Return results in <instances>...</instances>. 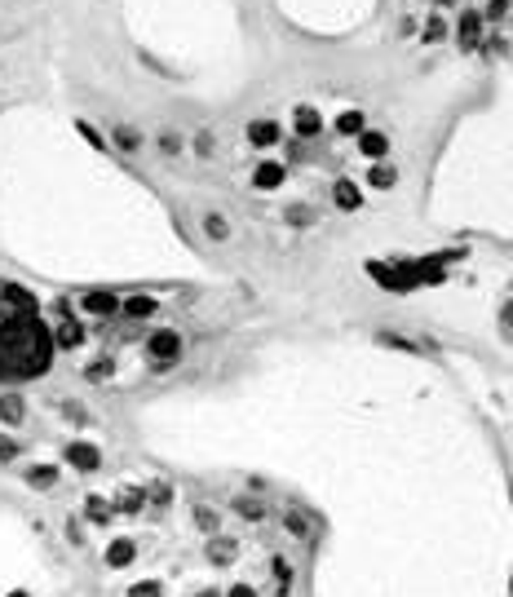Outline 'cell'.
<instances>
[{
	"label": "cell",
	"instance_id": "obj_1",
	"mask_svg": "<svg viewBox=\"0 0 513 597\" xmlns=\"http://www.w3.org/2000/svg\"><path fill=\"white\" fill-rule=\"evenodd\" d=\"M147 354H151L155 367H173L181 359V337L173 332V327H159V332H151V341H147Z\"/></svg>",
	"mask_w": 513,
	"mask_h": 597
},
{
	"label": "cell",
	"instance_id": "obj_2",
	"mask_svg": "<svg viewBox=\"0 0 513 597\" xmlns=\"http://www.w3.org/2000/svg\"><path fill=\"white\" fill-rule=\"evenodd\" d=\"M482 31H487V14H482V9H465V14H460V23H456L460 49H465V53L482 49Z\"/></svg>",
	"mask_w": 513,
	"mask_h": 597
},
{
	"label": "cell",
	"instance_id": "obj_3",
	"mask_svg": "<svg viewBox=\"0 0 513 597\" xmlns=\"http://www.w3.org/2000/svg\"><path fill=\"white\" fill-rule=\"evenodd\" d=\"M80 310L93 315V319H111V315H120V301L111 292H85L80 297Z\"/></svg>",
	"mask_w": 513,
	"mask_h": 597
},
{
	"label": "cell",
	"instance_id": "obj_4",
	"mask_svg": "<svg viewBox=\"0 0 513 597\" xmlns=\"http://www.w3.org/2000/svg\"><path fill=\"white\" fill-rule=\"evenodd\" d=\"M279 137H283V129L275 125V120H253V125H248V142H253V147H275Z\"/></svg>",
	"mask_w": 513,
	"mask_h": 597
},
{
	"label": "cell",
	"instance_id": "obj_5",
	"mask_svg": "<svg viewBox=\"0 0 513 597\" xmlns=\"http://www.w3.org/2000/svg\"><path fill=\"white\" fill-rule=\"evenodd\" d=\"M292 125H297L301 137H319V133H323V120H319L314 107H297V111H292Z\"/></svg>",
	"mask_w": 513,
	"mask_h": 597
},
{
	"label": "cell",
	"instance_id": "obj_6",
	"mask_svg": "<svg viewBox=\"0 0 513 597\" xmlns=\"http://www.w3.org/2000/svg\"><path fill=\"white\" fill-rule=\"evenodd\" d=\"M359 151H363L367 159H381V155L389 151V137L376 133V129H363V133H359Z\"/></svg>",
	"mask_w": 513,
	"mask_h": 597
},
{
	"label": "cell",
	"instance_id": "obj_7",
	"mask_svg": "<svg viewBox=\"0 0 513 597\" xmlns=\"http://www.w3.org/2000/svg\"><path fill=\"white\" fill-rule=\"evenodd\" d=\"M67 460H71L75 469H85V473H89V469H97L102 456H97V447H89V443H71V447H67Z\"/></svg>",
	"mask_w": 513,
	"mask_h": 597
},
{
	"label": "cell",
	"instance_id": "obj_8",
	"mask_svg": "<svg viewBox=\"0 0 513 597\" xmlns=\"http://www.w3.org/2000/svg\"><path fill=\"white\" fill-rule=\"evenodd\" d=\"M332 199L341 204V208H345V213H354V208H359V204H363V195H359V186H354V181H345V177H337V186H332Z\"/></svg>",
	"mask_w": 513,
	"mask_h": 597
},
{
	"label": "cell",
	"instance_id": "obj_9",
	"mask_svg": "<svg viewBox=\"0 0 513 597\" xmlns=\"http://www.w3.org/2000/svg\"><path fill=\"white\" fill-rule=\"evenodd\" d=\"M283 177H288V169H283V164H261V169L253 173V181H257L261 191H275Z\"/></svg>",
	"mask_w": 513,
	"mask_h": 597
},
{
	"label": "cell",
	"instance_id": "obj_10",
	"mask_svg": "<svg viewBox=\"0 0 513 597\" xmlns=\"http://www.w3.org/2000/svg\"><path fill=\"white\" fill-rule=\"evenodd\" d=\"M120 310H125V319H151V315L159 310V305H155L151 297H133V301L120 305Z\"/></svg>",
	"mask_w": 513,
	"mask_h": 597
},
{
	"label": "cell",
	"instance_id": "obj_11",
	"mask_svg": "<svg viewBox=\"0 0 513 597\" xmlns=\"http://www.w3.org/2000/svg\"><path fill=\"white\" fill-rule=\"evenodd\" d=\"M80 341H85V327H80L75 319H63V327H58V345H63V349H75Z\"/></svg>",
	"mask_w": 513,
	"mask_h": 597
},
{
	"label": "cell",
	"instance_id": "obj_12",
	"mask_svg": "<svg viewBox=\"0 0 513 597\" xmlns=\"http://www.w3.org/2000/svg\"><path fill=\"white\" fill-rule=\"evenodd\" d=\"M337 133L359 137V133H363V115H359V111H341V115H337Z\"/></svg>",
	"mask_w": 513,
	"mask_h": 597
},
{
	"label": "cell",
	"instance_id": "obj_13",
	"mask_svg": "<svg viewBox=\"0 0 513 597\" xmlns=\"http://www.w3.org/2000/svg\"><path fill=\"white\" fill-rule=\"evenodd\" d=\"M367 181H372V186H376V191H389V186H394V169H389V164L381 159V164H376V169H367Z\"/></svg>",
	"mask_w": 513,
	"mask_h": 597
},
{
	"label": "cell",
	"instance_id": "obj_14",
	"mask_svg": "<svg viewBox=\"0 0 513 597\" xmlns=\"http://www.w3.org/2000/svg\"><path fill=\"white\" fill-rule=\"evenodd\" d=\"M115 509H120V513H137V509H142V491H137V487L120 491V496H115Z\"/></svg>",
	"mask_w": 513,
	"mask_h": 597
},
{
	"label": "cell",
	"instance_id": "obj_15",
	"mask_svg": "<svg viewBox=\"0 0 513 597\" xmlns=\"http://www.w3.org/2000/svg\"><path fill=\"white\" fill-rule=\"evenodd\" d=\"M203 231H208V239H231V226H226V217H217V213L203 217Z\"/></svg>",
	"mask_w": 513,
	"mask_h": 597
},
{
	"label": "cell",
	"instance_id": "obj_16",
	"mask_svg": "<svg viewBox=\"0 0 513 597\" xmlns=\"http://www.w3.org/2000/svg\"><path fill=\"white\" fill-rule=\"evenodd\" d=\"M115 147H120V151H137V147H142V137H137V129H129V125H120V129H115Z\"/></svg>",
	"mask_w": 513,
	"mask_h": 597
},
{
	"label": "cell",
	"instance_id": "obj_17",
	"mask_svg": "<svg viewBox=\"0 0 513 597\" xmlns=\"http://www.w3.org/2000/svg\"><path fill=\"white\" fill-rule=\"evenodd\" d=\"M107 562H111V566H125V562H133V544H129V540H120V544H111V553H107Z\"/></svg>",
	"mask_w": 513,
	"mask_h": 597
},
{
	"label": "cell",
	"instance_id": "obj_18",
	"mask_svg": "<svg viewBox=\"0 0 513 597\" xmlns=\"http://www.w3.org/2000/svg\"><path fill=\"white\" fill-rule=\"evenodd\" d=\"M27 478H31V487H53V482H58V469L40 465V469H31V473H27Z\"/></svg>",
	"mask_w": 513,
	"mask_h": 597
},
{
	"label": "cell",
	"instance_id": "obj_19",
	"mask_svg": "<svg viewBox=\"0 0 513 597\" xmlns=\"http://www.w3.org/2000/svg\"><path fill=\"white\" fill-rule=\"evenodd\" d=\"M443 36H447V23H443V18L434 14V18H429V23H425V40H429V45H438Z\"/></svg>",
	"mask_w": 513,
	"mask_h": 597
},
{
	"label": "cell",
	"instance_id": "obj_20",
	"mask_svg": "<svg viewBox=\"0 0 513 597\" xmlns=\"http://www.w3.org/2000/svg\"><path fill=\"white\" fill-rule=\"evenodd\" d=\"M0 416H5L9 425H14V421H23V398H5V403H0Z\"/></svg>",
	"mask_w": 513,
	"mask_h": 597
},
{
	"label": "cell",
	"instance_id": "obj_21",
	"mask_svg": "<svg viewBox=\"0 0 513 597\" xmlns=\"http://www.w3.org/2000/svg\"><path fill=\"white\" fill-rule=\"evenodd\" d=\"M85 376H89V381H107V376H111V359L89 363V367H85Z\"/></svg>",
	"mask_w": 513,
	"mask_h": 597
},
{
	"label": "cell",
	"instance_id": "obj_22",
	"mask_svg": "<svg viewBox=\"0 0 513 597\" xmlns=\"http://www.w3.org/2000/svg\"><path fill=\"white\" fill-rule=\"evenodd\" d=\"M195 522H199V531H217V513L213 509H195Z\"/></svg>",
	"mask_w": 513,
	"mask_h": 597
},
{
	"label": "cell",
	"instance_id": "obj_23",
	"mask_svg": "<svg viewBox=\"0 0 513 597\" xmlns=\"http://www.w3.org/2000/svg\"><path fill=\"white\" fill-rule=\"evenodd\" d=\"M213 562H226V558H235V544H226V540H213V553H208Z\"/></svg>",
	"mask_w": 513,
	"mask_h": 597
},
{
	"label": "cell",
	"instance_id": "obj_24",
	"mask_svg": "<svg viewBox=\"0 0 513 597\" xmlns=\"http://www.w3.org/2000/svg\"><path fill=\"white\" fill-rule=\"evenodd\" d=\"M504 14H509V0H487V18H491V23H500Z\"/></svg>",
	"mask_w": 513,
	"mask_h": 597
},
{
	"label": "cell",
	"instance_id": "obj_25",
	"mask_svg": "<svg viewBox=\"0 0 513 597\" xmlns=\"http://www.w3.org/2000/svg\"><path fill=\"white\" fill-rule=\"evenodd\" d=\"M159 151H164V155H177V151H181L177 133H159Z\"/></svg>",
	"mask_w": 513,
	"mask_h": 597
},
{
	"label": "cell",
	"instance_id": "obj_26",
	"mask_svg": "<svg viewBox=\"0 0 513 597\" xmlns=\"http://www.w3.org/2000/svg\"><path fill=\"white\" fill-rule=\"evenodd\" d=\"M89 518H93V522H107V518H111V509L102 504V500H89Z\"/></svg>",
	"mask_w": 513,
	"mask_h": 597
},
{
	"label": "cell",
	"instance_id": "obj_27",
	"mask_svg": "<svg viewBox=\"0 0 513 597\" xmlns=\"http://www.w3.org/2000/svg\"><path fill=\"white\" fill-rule=\"evenodd\" d=\"M235 509H239V513H243V518H248V522H257V518H261V504H253V500H239Z\"/></svg>",
	"mask_w": 513,
	"mask_h": 597
},
{
	"label": "cell",
	"instance_id": "obj_28",
	"mask_svg": "<svg viewBox=\"0 0 513 597\" xmlns=\"http://www.w3.org/2000/svg\"><path fill=\"white\" fill-rule=\"evenodd\" d=\"M151 500H155V504H169V500H173V491L164 487V482H155V487H151Z\"/></svg>",
	"mask_w": 513,
	"mask_h": 597
},
{
	"label": "cell",
	"instance_id": "obj_29",
	"mask_svg": "<svg viewBox=\"0 0 513 597\" xmlns=\"http://www.w3.org/2000/svg\"><path fill=\"white\" fill-rule=\"evenodd\" d=\"M18 456V443L14 438H0V460H14Z\"/></svg>",
	"mask_w": 513,
	"mask_h": 597
},
{
	"label": "cell",
	"instance_id": "obj_30",
	"mask_svg": "<svg viewBox=\"0 0 513 597\" xmlns=\"http://www.w3.org/2000/svg\"><path fill=\"white\" fill-rule=\"evenodd\" d=\"M195 151H199V155H208V151H213V137H208V133H199V137H195Z\"/></svg>",
	"mask_w": 513,
	"mask_h": 597
},
{
	"label": "cell",
	"instance_id": "obj_31",
	"mask_svg": "<svg viewBox=\"0 0 513 597\" xmlns=\"http://www.w3.org/2000/svg\"><path fill=\"white\" fill-rule=\"evenodd\" d=\"M133 597H159V584H137Z\"/></svg>",
	"mask_w": 513,
	"mask_h": 597
},
{
	"label": "cell",
	"instance_id": "obj_32",
	"mask_svg": "<svg viewBox=\"0 0 513 597\" xmlns=\"http://www.w3.org/2000/svg\"><path fill=\"white\" fill-rule=\"evenodd\" d=\"M226 597H257V593H253L248 584H235V588H231V593H226Z\"/></svg>",
	"mask_w": 513,
	"mask_h": 597
},
{
	"label": "cell",
	"instance_id": "obj_33",
	"mask_svg": "<svg viewBox=\"0 0 513 597\" xmlns=\"http://www.w3.org/2000/svg\"><path fill=\"white\" fill-rule=\"evenodd\" d=\"M504 327H513V305H504Z\"/></svg>",
	"mask_w": 513,
	"mask_h": 597
},
{
	"label": "cell",
	"instance_id": "obj_34",
	"mask_svg": "<svg viewBox=\"0 0 513 597\" xmlns=\"http://www.w3.org/2000/svg\"><path fill=\"white\" fill-rule=\"evenodd\" d=\"M434 5H451V0H434Z\"/></svg>",
	"mask_w": 513,
	"mask_h": 597
},
{
	"label": "cell",
	"instance_id": "obj_35",
	"mask_svg": "<svg viewBox=\"0 0 513 597\" xmlns=\"http://www.w3.org/2000/svg\"><path fill=\"white\" fill-rule=\"evenodd\" d=\"M203 597H213V593H203Z\"/></svg>",
	"mask_w": 513,
	"mask_h": 597
}]
</instances>
